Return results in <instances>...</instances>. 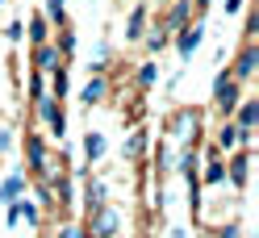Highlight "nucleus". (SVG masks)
<instances>
[{"mask_svg": "<svg viewBox=\"0 0 259 238\" xmlns=\"http://www.w3.org/2000/svg\"><path fill=\"white\" fill-rule=\"evenodd\" d=\"M238 101H242V84H238L230 71H218V75H213V109H218V117L226 121V117L234 113Z\"/></svg>", "mask_w": 259, "mask_h": 238, "instance_id": "nucleus-1", "label": "nucleus"}, {"mask_svg": "<svg viewBox=\"0 0 259 238\" xmlns=\"http://www.w3.org/2000/svg\"><path fill=\"white\" fill-rule=\"evenodd\" d=\"M25 171L34 180H46L51 176V155H46V142H42V134H34V130H25Z\"/></svg>", "mask_w": 259, "mask_h": 238, "instance_id": "nucleus-2", "label": "nucleus"}, {"mask_svg": "<svg viewBox=\"0 0 259 238\" xmlns=\"http://www.w3.org/2000/svg\"><path fill=\"white\" fill-rule=\"evenodd\" d=\"M34 109H38V117L51 125V138H67V113H63V101H55V97H42V101H34Z\"/></svg>", "mask_w": 259, "mask_h": 238, "instance_id": "nucleus-3", "label": "nucleus"}, {"mask_svg": "<svg viewBox=\"0 0 259 238\" xmlns=\"http://www.w3.org/2000/svg\"><path fill=\"white\" fill-rule=\"evenodd\" d=\"M171 38H176V55L188 63L192 55L201 51V42H205V21H192V25H184V29H176Z\"/></svg>", "mask_w": 259, "mask_h": 238, "instance_id": "nucleus-4", "label": "nucleus"}, {"mask_svg": "<svg viewBox=\"0 0 259 238\" xmlns=\"http://www.w3.org/2000/svg\"><path fill=\"white\" fill-rule=\"evenodd\" d=\"M226 71H230L238 84H247V79L259 71V46H255V38L242 42V51H238V59H234V67H226Z\"/></svg>", "mask_w": 259, "mask_h": 238, "instance_id": "nucleus-5", "label": "nucleus"}, {"mask_svg": "<svg viewBox=\"0 0 259 238\" xmlns=\"http://www.w3.org/2000/svg\"><path fill=\"white\" fill-rule=\"evenodd\" d=\"M226 180H230L234 193H242L251 180V151L242 147V151H230V163H226Z\"/></svg>", "mask_w": 259, "mask_h": 238, "instance_id": "nucleus-6", "label": "nucleus"}, {"mask_svg": "<svg viewBox=\"0 0 259 238\" xmlns=\"http://www.w3.org/2000/svg\"><path fill=\"white\" fill-rule=\"evenodd\" d=\"M197 176L209 188H222L226 184V159L218 155V147H205V171H197Z\"/></svg>", "mask_w": 259, "mask_h": 238, "instance_id": "nucleus-7", "label": "nucleus"}, {"mask_svg": "<svg viewBox=\"0 0 259 238\" xmlns=\"http://www.w3.org/2000/svg\"><path fill=\"white\" fill-rule=\"evenodd\" d=\"M242 134L247 130H238V125L226 117L222 125H218V134H213V147H218V155H230V151H238L242 147Z\"/></svg>", "mask_w": 259, "mask_h": 238, "instance_id": "nucleus-8", "label": "nucleus"}, {"mask_svg": "<svg viewBox=\"0 0 259 238\" xmlns=\"http://www.w3.org/2000/svg\"><path fill=\"white\" fill-rule=\"evenodd\" d=\"M230 121L238 125V130H255V125H259V101H255V97H242V101L234 105Z\"/></svg>", "mask_w": 259, "mask_h": 238, "instance_id": "nucleus-9", "label": "nucleus"}, {"mask_svg": "<svg viewBox=\"0 0 259 238\" xmlns=\"http://www.w3.org/2000/svg\"><path fill=\"white\" fill-rule=\"evenodd\" d=\"M59 63H63V59H59V51H55V42H42V46H34V55H29V67L42 71V75H51Z\"/></svg>", "mask_w": 259, "mask_h": 238, "instance_id": "nucleus-10", "label": "nucleus"}, {"mask_svg": "<svg viewBox=\"0 0 259 238\" xmlns=\"http://www.w3.org/2000/svg\"><path fill=\"white\" fill-rule=\"evenodd\" d=\"M105 97H109V75H105V71H92V79L84 84V92H79V101L92 109V105H101Z\"/></svg>", "mask_w": 259, "mask_h": 238, "instance_id": "nucleus-11", "label": "nucleus"}, {"mask_svg": "<svg viewBox=\"0 0 259 238\" xmlns=\"http://www.w3.org/2000/svg\"><path fill=\"white\" fill-rule=\"evenodd\" d=\"M184 130H197V113H192V109H176V113L167 117V125H163V134L184 138Z\"/></svg>", "mask_w": 259, "mask_h": 238, "instance_id": "nucleus-12", "label": "nucleus"}, {"mask_svg": "<svg viewBox=\"0 0 259 238\" xmlns=\"http://www.w3.org/2000/svg\"><path fill=\"white\" fill-rule=\"evenodd\" d=\"M188 17H192V0H171L163 29H167V34H176V29H184V25H188Z\"/></svg>", "mask_w": 259, "mask_h": 238, "instance_id": "nucleus-13", "label": "nucleus"}, {"mask_svg": "<svg viewBox=\"0 0 259 238\" xmlns=\"http://www.w3.org/2000/svg\"><path fill=\"white\" fill-rule=\"evenodd\" d=\"M21 193H25V176H21V171H13V176L0 180V205H13Z\"/></svg>", "mask_w": 259, "mask_h": 238, "instance_id": "nucleus-14", "label": "nucleus"}, {"mask_svg": "<svg viewBox=\"0 0 259 238\" xmlns=\"http://www.w3.org/2000/svg\"><path fill=\"white\" fill-rule=\"evenodd\" d=\"M105 151H109V142H105V134H96V130H88V134H84V159H88V163H101V159H105Z\"/></svg>", "mask_w": 259, "mask_h": 238, "instance_id": "nucleus-15", "label": "nucleus"}, {"mask_svg": "<svg viewBox=\"0 0 259 238\" xmlns=\"http://www.w3.org/2000/svg\"><path fill=\"white\" fill-rule=\"evenodd\" d=\"M25 29H29V34H25V38H29V46H42V42H51V21H46L42 13H34Z\"/></svg>", "mask_w": 259, "mask_h": 238, "instance_id": "nucleus-16", "label": "nucleus"}, {"mask_svg": "<svg viewBox=\"0 0 259 238\" xmlns=\"http://www.w3.org/2000/svg\"><path fill=\"white\" fill-rule=\"evenodd\" d=\"M147 147H151V134H147V130H134V134L125 138L121 155H125V159H142V155H147Z\"/></svg>", "mask_w": 259, "mask_h": 238, "instance_id": "nucleus-17", "label": "nucleus"}, {"mask_svg": "<svg viewBox=\"0 0 259 238\" xmlns=\"http://www.w3.org/2000/svg\"><path fill=\"white\" fill-rule=\"evenodd\" d=\"M147 13H151L147 5H138L134 13H130V21H125V42H138V38H142V29H147Z\"/></svg>", "mask_w": 259, "mask_h": 238, "instance_id": "nucleus-18", "label": "nucleus"}, {"mask_svg": "<svg viewBox=\"0 0 259 238\" xmlns=\"http://www.w3.org/2000/svg\"><path fill=\"white\" fill-rule=\"evenodd\" d=\"M101 205H105V180H88V184H84V209L96 213Z\"/></svg>", "mask_w": 259, "mask_h": 238, "instance_id": "nucleus-19", "label": "nucleus"}, {"mask_svg": "<svg viewBox=\"0 0 259 238\" xmlns=\"http://www.w3.org/2000/svg\"><path fill=\"white\" fill-rule=\"evenodd\" d=\"M42 17L63 29V25H67V0H46V5H42Z\"/></svg>", "mask_w": 259, "mask_h": 238, "instance_id": "nucleus-20", "label": "nucleus"}, {"mask_svg": "<svg viewBox=\"0 0 259 238\" xmlns=\"http://www.w3.org/2000/svg\"><path fill=\"white\" fill-rule=\"evenodd\" d=\"M17 217H21V221H29V226H42V205H38V201L17 197Z\"/></svg>", "mask_w": 259, "mask_h": 238, "instance_id": "nucleus-21", "label": "nucleus"}, {"mask_svg": "<svg viewBox=\"0 0 259 238\" xmlns=\"http://www.w3.org/2000/svg\"><path fill=\"white\" fill-rule=\"evenodd\" d=\"M67 67H63V63H59V67L51 71V92H46V97H55V101H63V97H67Z\"/></svg>", "mask_w": 259, "mask_h": 238, "instance_id": "nucleus-22", "label": "nucleus"}, {"mask_svg": "<svg viewBox=\"0 0 259 238\" xmlns=\"http://www.w3.org/2000/svg\"><path fill=\"white\" fill-rule=\"evenodd\" d=\"M134 79H138V88H142V92H147V88H155V84H159V63H138Z\"/></svg>", "mask_w": 259, "mask_h": 238, "instance_id": "nucleus-23", "label": "nucleus"}, {"mask_svg": "<svg viewBox=\"0 0 259 238\" xmlns=\"http://www.w3.org/2000/svg\"><path fill=\"white\" fill-rule=\"evenodd\" d=\"M55 51H59V59H71V55H75V29H71V25H63V29H59Z\"/></svg>", "mask_w": 259, "mask_h": 238, "instance_id": "nucleus-24", "label": "nucleus"}, {"mask_svg": "<svg viewBox=\"0 0 259 238\" xmlns=\"http://www.w3.org/2000/svg\"><path fill=\"white\" fill-rule=\"evenodd\" d=\"M171 171V155H167V142H159L155 147V176H167Z\"/></svg>", "mask_w": 259, "mask_h": 238, "instance_id": "nucleus-25", "label": "nucleus"}, {"mask_svg": "<svg viewBox=\"0 0 259 238\" xmlns=\"http://www.w3.org/2000/svg\"><path fill=\"white\" fill-rule=\"evenodd\" d=\"M167 42H171L167 29H155V34L147 38V51H151V55H159V51H167Z\"/></svg>", "mask_w": 259, "mask_h": 238, "instance_id": "nucleus-26", "label": "nucleus"}, {"mask_svg": "<svg viewBox=\"0 0 259 238\" xmlns=\"http://www.w3.org/2000/svg\"><path fill=\"white\" fill-rule=\"evenodd\" d=\"M29 97H34V101H42V97H46V79H42V71L29 75Z\"/></svg>", "mask_w": 259, "mask_h": 238, "instance_id": "nucleus-27", "label": "nucleus"}, {"mask_svg": "<svg viewBox=\"0 0 259 238\" xmlns=\"http://www.w3.org/2000/svg\"><path fill=\"white\" fill-rule=\"evenodd\" d=\"M38 205H55V193H51V180H38V193H34Z\"/></svg>", "mask_w": 259, "mask_h": 238, "instance_id": "nucleus-28", "label": "nucleus"}, {"mask_svg": "<svg viewBox=\"0 0 259 238\" xmlns=\"http://www.w3.org/2000/svg\"><path fill=\"white\" fill-rule=\"evenodd\" d=\"M21 29H25V21H17V17H13V21L5 25V38H9V42H21V38H25Z\"/></svg>", "mask_w": 259, "mask_h": 238, "instance_id": "nucleus-29", "label": "nucleus"}, {"mask_svg": "<svg viewBox=\"0 0 259 238\" xmlns=\"http://www.w3.org/2000/svg\"><path fill=\"white\" fill-rule=\"evenodd\" d=\"M218 238H242V226L238 221H226V226H218Z\"/></svg>", "mask_w": 259, "mask_h": 238, "instance_id": "nucleus-30", "label": "nucleus"}, {"mask_svg": "<svg viewBox=\"0 0 259 238\" xmlns=\"http://www.w3.org/2000/svg\"><path fill=\"white\" fill-rule=\"evenodd\" d=\"M242 5H247V0H222V9H226V17H234V13H242Z\"/></svg>", "mask_w": 259, "mask_h": 238, "instance_id": "nucleus-31", "label": "nucleus"}, {"mask_svg": "<svg viewBox=\"0 0 259 238\" xmlns=\"http://www.w3.org/2000/svg\"><path fill=\"white\" fill-rule=\"evenodd\" d=\"M59 238H79V230H75V226H63V230H59Z\"/></svg>", "mask_w": 259, "mask_h": 238, "instance_id": "nucleus-32", "label": "nucleus"}, {"mask_svg": "<svg viewBox=\"0 0 259 238\" xmlns=\"http://www.w3.org/2000/svg\"><path fill=\"white\" fill-rule=\"evenodd\" d=\"M0 5H5V0H0Z\"/></svg>", "mask_w": 259, "mask_h": 238, "instance_id": "nucleus-33", "label": "nucleus"}]
</instances>
